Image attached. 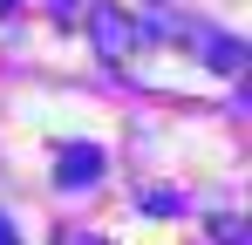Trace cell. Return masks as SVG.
<instances>
[{
  "label": "cell",
  "instance_id": "6da1fadb",
  "mask_svg": "<svg viewBox=\"0 0 252 245\" xmlns=\"http://www.w3.org/2000/svg\"><path fill=\"white\" fill-rule=\"evenodd\" d=\"M89 41H95V55H102V61H129V55L143 48V21H136L129 7L89 0Z\"/></svg>",
  "mask_w": 252,
  "mask_h": 245
},
{
  "label": "cell",
  "instance_id": "7a4b0ae2",
  "mask_svg": "<svg viewBox=\"0 0 252 245\" xmlns=\"http://www.w3.org/2000/svg\"><path fill=\"white\" fill-rule=\"evenodd\" d=\"M55 177H62L68 191H75V184H95V177H102V150H89V143H68V150H62V170H55Z\"/></svg>",
  "mask_w": 252,
  "mask_h": 245
},
{
  "label": "cell",
  "instance_id": "3957f363",
  "mask_svg": "<svg viewBox=\"0 0 252 245\" xmlns=\"http://www.w3.org/2000/svg\"><path fill=\"white\" fill-rule=\"evenodd\" d=\"M198 48L211 55V68H218V75H239V68H246V41H232V34H211V28H198Z\"/></svg>",
  "mask_w": 252,
  "mask_h": 245
},
{
  "label": "cell",
  "instance_id": "277c9868",
  "mask_svg": "<svg viewBox=\"0 0 252 245\" xmlns=\"http://www.w3.org/2000/svg\"><path fill=\"white\" fill-rule=\"evenodd\" d=\"M211 232H218V239H225V245H246V232H239V225H232V218H218V225H211Z\"/></svg>",
  "mask_w": 252,
  "mask_h": 245
},
{
  "label": "cell",
  "instance_id": "5b68a950",
  "mask_svg": "<svg viewBox=\"0 0 252 245\" xmlns=\"http://www.w3.org/2000/svg\"><path fill=\"white\" fill-rule=\"evenodd\" d=\"M0 245H14V225H7V218H0Z\"/></svg>",
  "mask_w": 252,
  "mask_h": 245
}]
</instances>
